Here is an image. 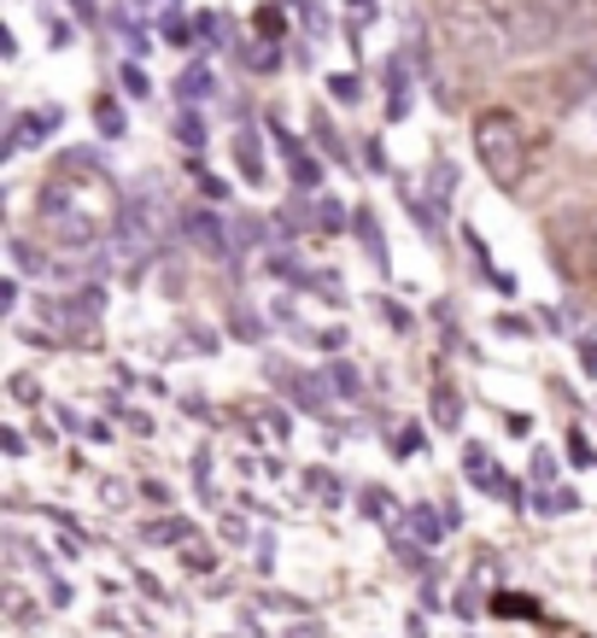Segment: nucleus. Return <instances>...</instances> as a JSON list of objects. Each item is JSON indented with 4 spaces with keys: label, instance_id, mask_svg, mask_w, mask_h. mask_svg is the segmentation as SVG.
<instances>
[{
    "label": "nucleus",
    "instance_id": "2",
    "mask_svg": "<svg viewBox=\"0 0 597 638\" xmlns=\"http://www.w3.org/2000/svg\"><path fill=\"white\" fill-rule=\"evenodd\" d=\"M475 158H481V171L498 182V188H516V182L527 176V130H522V117L504 112V106H486L475 117Z\"/></svg>",
    "mask_w": 597,
    "mask_h": 638
},
{
    "label": "nucleus",
    "instance_id": "1",
    "mask_svg": "<svg viewBox=\"0 0 597 638\" xmlns=\"http://www.w3.org/2000/svg\"><path fill=\"white\" fill-rule=\"evenodd\" d=\"M106 205L112 194L100 188V182L89 176H53V182H41V205H35V217H41V229H48L53 240H94L100 235V223H106Z\"/></svg>",
    "mask_w": 597,
    "mask_h": 638
},
{
    "label": "nucleus",
    "instance_id": "3",
    "mask_svg": "<svg viewBox=\"0 0 597 638\" xmlns=\"http://www.w3.org/2000/svg\"><path fill=\"white\" fill-rule=\"evenodd\" d=\"M188 235L205 246V253H223V229H217L212 217H188Z\"/></svg>",
    "mask_w": 597,
    "mask_h": 638
}]
</instances>
